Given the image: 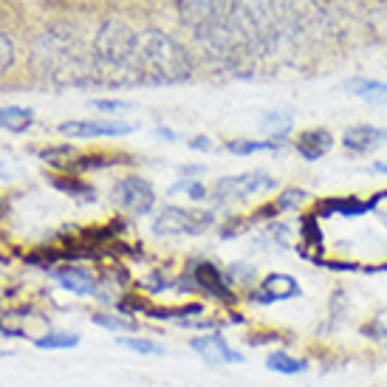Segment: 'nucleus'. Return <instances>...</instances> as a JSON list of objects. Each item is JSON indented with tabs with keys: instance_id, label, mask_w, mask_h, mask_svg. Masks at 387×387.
<instances>
[{
	"instance_id": "nucleus-1",
	"label": "nucleus",
	"mask_w": 387,
	"mask_h": 387,
	"mask_svg": "<svg viewBox=\"0 0 387 387\" xmlns=\"http://www.w3.org/2000/svg\"><path fill=\"white\" fill-rule=\"evenodd\" d=\"M192 74L184 46L161 29L139 31V79L142 85H172Z\"/></svg>"
},
{
	"instance_id": "nucleus-2",
	"label": "nucleus",
	"mask_w": 387,
	"mask_h": 387,
	"mask_svg": "<svg viewBox=\"0 0 387 387\" xmlns=\"http://www.w3.org/2000/svg\"><path fill=\"white\" fill-rule=\"evenodd\" d=\"M93 57L102 68L116 74H130V82L139 79V31L125 20H105L93 34Z\"/></svg>"
},
{
	"instance_id": "nucleus-3",
	"label": "nucleus",
	"mask_w": 387,
	"mask_h": 387,
	"mask_svg": "<svg viewBox=\"0 0 387 387\" xmlns=\"http://www.w3.org/2000/svg\"><path fill=\"white\" fill-rule=\"evenodd\" d=\"M232 23L263 51L286 31V0H234Z\"/></svg>"
},
{
	"instance_id": "nucleus-4",
	"label": "nucleus",
	"mask_w": 387,
	"mask_h": 387,
	"mask_svg": "<svg viewBox=\"0 0 387 387\" xmlns=\"http://www.w3.org/2000/svg\"><path fill=\"white\" fill-rule=\"evenodd\" d=\"M175 291H181V294H204L210 300H218L227 309H234L237 300H240L234 294L229 274L221 266H215L212 260H204V257L187 260L184 272L175 277Z\"/></svg>"
},
{
	"instance_id": "nucleus-5",
	"label": "nucleus",
	"mask_w": 387,
	"mask_h": 387,
	"mask_svg": "<svg viewBox=\"0 0 387 387\" xmlns=\"http://www.w3.org/2000/svg\"><path fill=\"white\" fill-rule=\"evenodd\" d=\"M274 187H277L274 175H269L266 170H252V172H240V175L221 178V181L215 184V190H210V198H212L218 207H227V204L249 201V198H254V195L272 192Z\"/></svg>"
},
{
	"instance_id": "nucleus-6",
	"label": "nucleus",
	"mask_w": 387,
	"mask_h": 387,
	"mask_svg": "<svg viewBox=\"0 0 387 387\" xmlns=\"http://www.w3.org/2000/svg\"><path fill=\"white\" fill-rule=\"evenodd\" d=\"M215 227L212 210H190V207H164L153 218V232L158 237H178V234H201Z\"/></svg>"
},
{
	"instance_id": "nucleus-7",
	"label": "nucleus",
	"mask_w": 387,
	"mask_h": 387,
	"mask_svg": "<svg viewBox=\"0 0 387 387\" xmlns=\"http://www.w3.org/2000/svg\"><path fill=\"white\" fill-rule=\"evenodd\" d=\"M175 9H178V20L195 34H201L232 17L234 0H178Z\"/></svg>"
},
{
	"instance_id": "nucleus-8",
	"label": "nucleus",
	"mask_w": 387,
	"mask_h": 387,
	"mask_svg": "<svg viewBox=\"0 0 387 387\" xmlns=\"http://www.w3.org/2000/svg\"><path fill=\"white\" fill-rule=\"evenodd\" d=\"M110 198L119 210L130 212V215H150L155 210V190L150 187V181H145L142 175H125L113 184Z\"/></svg>"
},
{
	"instance_id": "nucleus-9",
	"label": "nucleus",
	"mask_w": 387,
	"mask_h": 387,
	"mask_svg": "<svg viewBox=\"0 0 387 387\" xmlns=\"http://www.w3.org/2000/svg\"><path fill=\"white\" fill-rule=\"evenodd\" d=\"M303 297V286L297 283V277L286 274V272H272L266 274L254 289L246 291V303L249 306H274V303H289V300H297Z\"/></svg>"
},
{
	"instance_id": "nucleus-10",
	"label": "nucleus",
	"mask_w": 387,
	"mask_h": 387,
	"mask_svg": "<svg viewBox=\"0 0 387 387\" xmlns=\"http://www.w3.org/2000/svg\"><path fill=\"white\" fill-rule=\"evenodd\" d=\"M136 125L122 122V119H82V122H63L60 133L68 139H116V136H130Z\"/></svg>"
},
{
	"instance_id": "nucleus-11",
	"label": "nucleus",
	"mask_w": 387,
	"mask_h": 387,
	"mask_svg": "<svg viewBox=\"0 0 387 387\" xmlns=\"http://www.w3.org/2000/svg\"><path fill=\"white\" fill-rule=\"evenodd\" d=\"M190 348L212 368H221V365H243V354L234 351L232 345L224 339L221 331L215 334H198L190 339Z\"/></svg>"
},
{
	"instance_id": "nucleus-12",
	"label": "nucleus",
	"mask_w": 387,
	"mask_h": 387,
	"mask_svg": "<svg viewBox=\"0 0 387 387\" xmlns=\"http://www.w3.org/2000/svg\"><path fill=\"white\" fill-rule=\"evenodd\" d=\"M48 274L54 277V283L77 297H96L99 289H102V280L99 274L82 269V266H74V263H63V266H54L48 269Z\"/></svg>"
},
{
	"instance_id": "nucleus-13",
	"label": "nucleus",
	"mask_w": 387,
	"mask_h": 387,
	"mask_svg": "<svg viewBox=\"0 0 387 387\" xmlns=\"http://www.w3.org/2000/svg\"><path fill=\"white\" fill-rule=\"evenodd\" d=\"M385 142H387V128H376V125H368V122L351 125V128H345V133H342V148L351 155L373 153V150L382 148Z\"/></svg>"
},
{
	"instance_id": "nucleus-14",
	"label": "nucleus",
	"mask_w": 387,
	"mask_h": 387,
	"mask_svg": "<svg viewBox=\"0 0 387 387\" xmlns=\"http://www.w3.org/2000/svg\"><path fill=\"white\" fill-rule=\"evenodd\" d=\"M294 153L303 161H319L322 155H328L334 150V133L328 128H306L291 139Z\"/></svg>"
},
{
	"instance_id": "nucleus-15",
	"label": "nucleus",
	"mask_w": 387,
	"mask_h": 387,
	"mask_svg": "<svg viewBox=\"0 0 387 387\" xmlns=\"http://www.w3.org/2000/svg\"><path fill=\"white\" fill-rule=\"evenodd\" d=\"M379 204L373 201V198H354V195H348V198H325V201H319L316 204V215L322 218V215H345V218H356V215H368V212H373Z\"/></svg>"
},
{
	"instance_id": "nucleus-16",
	"label": "nucleus",
	"mask_w": 387,
	"mask_h": 387,
	"mask_svg": "<svg viewBox=\"0 0 387 387\" xmlns=\"http://www.w3.org/2000/svg\"><path fill=\"white\" fill-rule=\"evenodd\" d=\"M266 368L280 373V376H300L311 368V359L309 356H294L289 351H272L266 356Z\"/></svg>"
},
{
	"instance_id": "nucleus-17",
	"label": "nucleus",
	"mask_w": 387,
	"mask_h": 387,
	"mask_svg": "<svg viewBox=\"0 0 387 387\" xmlns=\"http://www.w3.org/2000/svg\"><path fill=\"white\" fill-rule=\"evenodd\" d=\"M48 184H51L54 190H60V192L71 195L79 207H88V204H93V201H96V187H93V184L79 181V178H74V175H71V178H68V175H51V178H48Z\"/></svg>"
},
{
	"instance_id": "nucleus-18",
	"label": "nucleus",
	"mask_w": 387,
	"mask_h": 387,
	"mask_svg": "<svg viewBox=\"0 0 387 387\" xmlns=\"http://www.w3.org/2000/svg\"><path fill=\"white\" fill-rule=\"evenodd\" d=\"M345 91L371 102V105H387V82L382 79H365V77H354L345 82Z\"/></svg>"
},
{
	"instance_id": "nucleus-19",
	"label": "nucleus",
	"mask_w": 387,
	"mask_h": 387,
	"mask_svg": "<svg viewBox=\"0 0 387 387\" xmlns=\"http://www.w3.org/2000/svg\"><path fill=\"white\" fill-rule=\"evenodd\" d=\"M207 306L204 303H184V306H150L145 311L148 319H161V322H181V319H192V316H204Z\"/></svg>"
},
{
	"instance_id": "nucleus-20",
	"label": "nucleus",
	"mask_w": 387,
	"mask_h": 387,
	"mask_svg": "<svg viewBox=\"0 0 387 387\" xmlns=\"http://www.w3.org/2000/svg\"><path fill=\"white\" fill-rule=\"evenodd\" d=\"M286 145L283 142H277V139H232V142H227V150L232 155H252V153H277V150H283Z\"/></svg>"
},
{
	"instance_id": "nucleus-21",
	"label": "nucleus",
	"mask_w": 387,
	"mask_h": 387,
	"mask_svg": "<svg viewBox=\"0 0 387 387\" xmlns=\"http://www.w3.org/2000/svg\"><path fill=\"white\" fill-rule=\"evenodd\" d=\"M291 125H294V119L289 113H266V119H263V130L272 133V139H277L283 145L291 142Z\"/></svg>"
},
{
	"instance_id": "nucleus-22",
	"label": "nucleus",
	"mask_w": 387,
	"mask_h": 387,
	"mask_svg": "<svg viewBox=\"0 0 387 387\" xmlns=\"http://www.w3.org/2000/svg\"><path fill=\"white\" fill-rule=\"evenodd\" d=\"M91 319H93V325L108 328V331H113L116 336H122V334H133V331L139 328L130 316H122V314H105V311H96Z\"/></svg>"
},
{
	"instance_id": "nucleus-23",
	"label": "nucleus",
	"mask_w": 387,
	"mask_h": 387,
	"mask_svg": "<svg viewBox=\"0 0 387 387\" xmlns=\"http://www.w3.org/2000/svg\"><path fill=\"white\" fill-rule=\"evenodd\" d=\"M294 334L291 331H280V328H263V331H252L249 334V339H246V345H252V348H260V345H294Z\"/></svg>"
},
{
	"instance_id": "nucleus-24",
	"label": "nucleus",
	"mask_w": 387,
	"mask_h": 387,
	"mask_svg": "<svg viewBox=\"0 0 387 387\" xmlns=\"http://www.w3.org/2000/svg\"><path fill=\"white\" fill-rule=\"evenodd\" d=\"M34 345L40 351H66V348H77L79 334H68V331H48L43 336L34 339Z\"/></svg>"
},
{
	"instance_id": "nucleus-25",
	"label": "nucleus",
	"mask_w": 387,
	"mask_h": 387,
	"mask_svg": "<svg viewBox=\"0 0 387 387\" xmlns=\"http://www.w3.org/2000/svg\"><path fill=\"white\" fill-rule=\"evenodd\" d=\"M116 342L133 354H142V356H164V345L161 342H153L148 336H130V334H122L116 336Z\"/></svg>"
},
{
	"instance_id": "nucleus-26",
	"label": "nucleus",
	"mask_w": 387,
	"mask_h": 387,
	"mask_svg": "<svg viewBox=\"0 0 387 387\" xmlns=\"http://www.w3.org/2000/svg\"><path fill=\"white\" fill-rule=\"evenodd\" d=\"M348 309H351L348 291H345L342 286H336V289L331 291V297H328V319H331L334 325H339V322L348 316Z\"/></svg>"
},
{
	"instance_id": "nucleus-27",
	"label": "nucleus",
	"mask_w": 387,
	"mask_h": 387,
	"mask_svg": "<svg viewBox=\"0 0 387 387\" xmlns=\"http://www.w3.org/2000/svg\"><path fill=\"white\" fill-rule=\"evenodd\" d=\"M359 334H362L368 342L387 348V322L382 319V316H371V319H365V322L359 325Z\"/></svg>"
},
{
	"instance_id": "nucleus-28",
	"label": "nucleus",
	"mask_w": 387,
	"mask_h": 387,
	"mask_svg": "<svg viewBox=\"0 0 387 387\" xmlns=\"http://www.w3.org/2000/svg\"><path fill=\"white\" fill-rule=\"evenodd\" d=\"M139 286H142L148 294H161V291L175 289V277H172L170 272H150L145 280H139Z\"/></svg>"
},
{
	"instance_id": "nucleus-29",
	"label": "nucleus",
	"mask_w": 387,
	"mask_h": 387,
	"mask_svg": "<svg viewBox=\"0 0 387 387\" xmlns=\"http://www.w3.org/2000/svg\"><path fill=\"white\" fill-rule=\"evenodd\" d=\"M309 263L319 266V269H328V272H336V274H356V272H362V263H356V260H331V257H322V254L311 257Z\"/></svg>"
},
{
	"instance_id": "nucleus-30",
	"label": "nucleus",
	"mask_w": 387,
	"mask_h": 387,
	"mask_svg": "<svg viewBox=\"0 0 387 387\" xmlns=\"http://www.w3.org/2000/svg\"><path fill=\"white\" fill-rule=\"evenodd\" d=\"M306 198H309V192H306L303 187H286V190L277 195L274 207H277L280 212H291V210H297V207H300Z\"/></svg>"
},
{
	"instance_id": "nucleus-31",
	"label": "nucleus",
	"mask_w": 387,
	"mask_h": 387,
	"mask_svg": "<svg viewBox=\"0 0 387 387\" xmlns=\"http://www.w3.org/2000/svg\"><path fill=\"white\" fill-rule=\"evenodd\" d=\"M227 274H229L232 286H246V291L257 286V274H254V266H249V263H232V266L227 269Z\"/></svg>"
},
{
	"instance_id": "nucleus-32",
	"label": "nucleus",
	"mask_w": 387,
	"mask_h": 387,
	"mask_svg": "<svg viewBox=\"0 0 387 387\" xmlns=\"http://www.w3.org/2000/svg\"><path fill=\"white\" fill-rule=\"evenodd\" d=\"M91 105L96 110H102V113H122V110L133 108V102H128V99H93Z\"/></svg>"
},
{
	"instance_id": "nucleus-33",
	"label": "nucleus",
	"mask_w": 387,
	"mask_h": 387,
	"mask_svg": "<svg viewBox=\"0 0 387 387\" xmlns=\"http://www.w3.org/2000/svg\"><path fill=\"white\" fill-rule=\"evenodd\" d=\"M11 63H14V43L0 31V77L11 68Z\"/></svg>"
},
{
	"instance_id": "nucleus-34",
	"label": "nucleus",
	"mask_w": 387,
	"mask_h": 387,
	"mask_svg": "<svg viewBox=\"0 0 387 387\" xmlns=\"http://www.w3.org/2000/svg\"><path fill=\"white\" fill-rule=\"evenodd\" d=\"M246 227H252V218H232V221L224 224L221 237H224V240H227V237H237V234L246 232Z\"/></svg>"
},
{
	"instance_id": "nucleus-35",
	"label": "nucleus",
	"mask_w": 387,
	"mask_h": 387,
	"mask_svg": "<svg viewBox=\"0 0 387 387\" xmlns=\"http://www.w3.org/2000/svg\"><path fill=\"white\" fill-rule=\"evenodd\" d=\"M184 195L192 198V201H204V198H210V190H207V184H201V181H187Z\"/></svg>"
},
{
	"instance_id": "nucleus-36",
	"label": "nucleus",
	"mask_w": 387,
	"mask_h": 387,
	"mask_svg": "<svg viewBox=\"0 0 387 387\" xmlns=\"http://www.w3.org/2000/svg\"><path fill=\"white\" fill-rule=\"evenodd\" d=\"M40 155H43L46 161L57 164V158H60V155H68V158H71V155H74V148H71V145H66V148H51V150H43Z\"/></svg>"
},
{
	"instance_id": "nucleus-37",
	"label": "nucleus",
	"mask_w": 387,
	"mask_h": 387,
	"mask_svg": "<svg viewBox=\"0 0 387 387\" xmlns=\"http://www.w3.org/2000/svg\"><path fill=\"white\" fill-rule=\"evenodd\" d=\"M190 148L198 150V153H207V150H212V139L210 136H195V139H190Z\"/></svg>"
},
{
	"instance_id": "nucleus-38",
	"label": "nucleus",
	"mask_w": 387,
	"mask_h": 387,
	"mask_svg": "<svg viewBox=\"0 0 387 387\" xmlns=\"http://www.w3.org/2000/svg\"><path fill=\"white\" fill-rule=\"evenodd\" d=\"M155 136L164 139V142H178V136H175L170 128H155Z\"/></svg>"
},
{
	"instance_id": "nucleus-39",
	"label": "nucleus",
	"mask_w": 387,
	"mask_h": 387,
	"mask_svg": "<svg viewBox=\"0 0 387 387\" xmlns=\"http://www.w3.org/2000/svg\"><path fill=\"white\" fill-rule=\"evenodd\" d=\"M181 172L184 175H198V172H204V167H181Z\"/></svg>"
},
{
	"instance_id": "nucleus-40",
	"label": "nucleus",
	"mask_w": 387,
	"mask_h": 387,
	"mask_svg": "<svg viewBox=\"0 0 387 387\" xmlns=\"http://www.w3.org/2000/svg\"><path fill=\"white\" fill-rule=\"evenodd\" d=\"M373 172H382V175H387V164H385V161H376V164H373Z\"/></svg>"
},
{
	"instance_id": "nucleus-41",
	"label": "nucleus",
	"mask_w": 387,
	"mask_h": 387,
	"mask_svg": "<svg viewBox=\"0 0 387 387\" xmlns=\"http://www.w3.org/2000/svg\"><path fill=\"white\" fill-rule=\"evenodd\" d=\"M0 130H6V113H3V108H0Z\"/></svg>"
},
{
	"instance_id": "nucleus-42",
	"label": "nucleus",
	"mask_w": 387,
	"mask_h": 387,
	"mask_svg": "<svg viewBox=\"0 0 387 387\" xmlns=\"http://www.w3.org/2000/svg\"><path fill=\"white\" fill-rule=\"evenodd\" d=\"M0 170H3V164H0Z\"/></svg>"
}]
</instances>
